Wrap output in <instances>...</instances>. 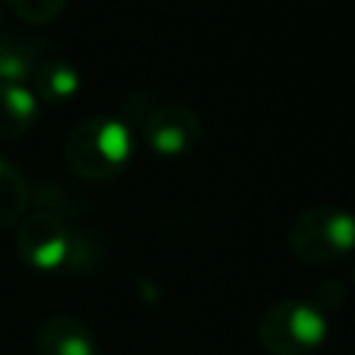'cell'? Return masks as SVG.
Here are the masks:
<instances>
[{
	"label": "cell",
	"instance_id": "obj_1",
	"mask_svg": "<svg viewBox=\"0 0 355 355\" xmlns=\"http://www.w3.org/2000/svg\"><path fill=\"white\" fill-rule=\"evenodd\" d=\"M133 141L125 122L111 116H92L83 119L64 141V164L72 175L83 180H111L116 178L128 158H130Z\"/></svg>",
	"mask_w": 355,
	"mask_h": 355
},
{
	"label": "cell",
	"instance_id": "obj_2",
	"mask_svg": "<svg viewBox=\"0 0 355 355\" xmlns=\"http://www.w3.org/2000/svg\"><path fill=\"white\" fill-rule=\"evenodd\" d=\"M288 250L305 263H336L355 255V214L344 208H308L288 225Z\"/></svg>",
	"mask_w": 355,
	"mask_h": 355
},
{
	"label": "cell",
	"instance_id": "obj_3",
	"mask_svg": "<svg viewBox=\"0 0 355 355\" xmlns=\"http://www.w3.org/2000/svg\"><path fill=\"white\" fill-rule=\"evenodd\" d=\"M327 336V319L311 300H280L263 311L258 341L269 355H311Z\"/></svg>",
	"mask_w": 355,
	"mask_h": 355
},
{
	"label": "cell",
	"instance_id": "obj_4",
	"mask_svg": "<svg viewBox=\"0 0 355 355\" xmlns=\"http://www.w3.org/2000/svg\"><path fill=\"white\" fill-rule=\"evenodd\" d=\"M17 252L28 266L39 272H55L72 258V236L61 216L50 211H33L19 219Z\"/></svg>",
	"mask_w": 355,
	"mask_h": 355
},
{
	"label": "cell",
	"instance_id": "obj_5",
	"mask_svg": "<svg viewBox=\"0 0 355 355\" xmlns=\"http://www.w3.org/2000/svg\"><path fill=\"white\" fill-rule=\"evenodd\" d=\"M147 147L158 155L175 158L191 153L202 139V119L186 103H166L153 108L141 122Z\"/></svg>",
	"mask_w": 355,
	"mask_h": 355
},
{
	"label": "cell",
	"instance_id": "obj_6",
	"mask_svg": "<svg viewBox=\"0 0 355 355\" xmlns=\"http://www.w3.org/2000/svg\"><path fill=\"white\" fill-rule=\"evenodd\" d=\"M50 58L47 44L28 33H0V83L25 86Z\"/></svg>",
	"mask_w": 355,
	"mask_h": 355
},
{
	"label": "cell",
	"instance_id": "obj_7",
	"mask_svg": "<svg viewBox=\"0 0 355 355\" xmlns=\"http://www.w3.org/2000/svg\"><path fill=\"white\" fill-rule=\"evenodd\" d=\"M36 355H97L92 330L75 316H50L39 324L33 338Z\"/></svg>",
	"mask_w": 355,
	"mask_h": 355
},
{
	"label": "cell",
	"instance_id": "obj_8",
	"mask_svg": "<svg viewBox=\"0 0 355 355\" xmlns=\"http://www.w3.org/2000/svg\"><path fill=\"white\" fill-rule=\"evenodd\" d=\"M36 119V97L25 86L0 83V144L17 141Z\"/></svg>",
	"mask_w": 355,
	"mask_h": 355
},
{
	"label": "cell",
	"instance_id": "obj_9",
	"mask_svg": "<svg viewBox=\"0 0 355 355\" xmlns=\"http://www.w3.org/2000/svg\"><path fill=\"white\" fill-rule=\"evenodd\" d=\"M33 97L42 103H67L80 89V72L64 58H47L33 75Z\"/></svg>",
	"mask_w": 355,
	"mask_h": 355
},
{
	"label": "cell",
	"instance_id": "obj_10",
	"mask_svg": "<svg viewBox=\"0 0 355 355\" xmlns=\"http://www.w3.org/2000/svg\"><path fill=\"white\" fill-rule=\"evenodd\" d=\"M31 202V186L25 172L0 155V230L17 225L28 214Z\"/></svg>",
	"mask_w": 355,
	"mask_h": 355
},
{
	"label": "cell",
	"instance_id": "obj_11",
	"mask_svg": "<svg viewBox=\"0 0 355 355\" xmlns=\"http://www.w3.org/2000/svg\"><path fill=\"white\" fill-rule=\"evenodd\" d=\"M3 6L28 25H47L61 17L67 0H3Z\"/></svg>",
	"mask_w": 355,
	"mask_h": 355
},
{
	"label": "cell",
	"instance_id": "obj_12",
	"mask_svg": "<svg viewBox=\"0 0 355 355\" xmlns=\"http://www.w3.org/2000/svg\"><path fill=\"white\" fill-rule=\"evenodd\" d=\"M352 280H355V266H352Z\"/></svg>",
	"mask_w": 355,
	"mask_h": 355
}]
</instances>
